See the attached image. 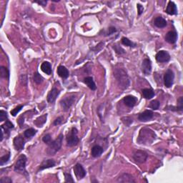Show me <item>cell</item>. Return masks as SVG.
Listing matches in <instances>:
<instances>
[{
    "label": "cell",
    "mask_w": 183,
    "mask_h": 183,
    "mask_svg": "<svg viewBox=\"0 0 183 183\" xmlns=\"http://www.w3.org/2000/svg\"><path fill=\"white\" fill-rule=\"evenodd\" d=\"M156 135L153 130L149 127H143L140 130L137 142L140 144H150L155 140Z\"/></svg>",
    "instance_id": "obj_1"
},
{
    "label": "cell",
    "mask_w": 183,
    "mask_h": 183,
    "mask_svg": "<svg viewBox=\"0 0 183 183\" xmlns=\"http://www.w3.org/2000/svg\"><path fill=\"white\" fill-rule=\"evenodd\" d=\"M114 75L117 80L118 85L121 89H125L129 87L130 79L127 73L123 68H116L114 72Z\"/></svg>",
    "instance_id": "obj_2"
},
{
    "label": "cell",
    "mask_w": 183,
    "mask_h": 183,
    "mask_svg": "<svg viewBox=\"0 0 183 183\" xmlns=\"http://www.w3.org/2000/svg\"><path fill=\"white\" fill-rule=\"evenodd\" d=\"M63 137V134H60L57 137V138L54 140V141H52L49 144L48 148L47 149V153L48 155H54L61 149L62 145Z\"/></svg>",
    "instance_id": "obj_3"
},
{
    "label": "cell",
    "mask_w": 183,
    "mask_h": 183,
    "mask_svg": "<svg viewBox=\"0 0 183 183\" xmlns=\"http://www.w3.org/2000/svg\"><path fill=\"white\" fill-rule=\"evenodd\" d=\"M78 130L76 127H72L68 132L66 135V144L69 147H74L76 146L79 143L80 140L77 136Z\"/></svg>",
    "instance_id": "obj_4"
},
{
    "label": "cell",
    "mask_w": 183,
    "mask_h": 183,
    "mask_svg": "<svg viewBox=\"0 0 183 183\" xmlns=\"http://www.w3.org/2000/svg\"><path fill=\"white\" fill-rule=\"evenodd\" d=\"M27 157L25 154H21L15 163V171H16V172H22V174L27 175V172L26 171V163H27Z\"/></svg>",
    "instance_id": "obj_5"
},
{
    "label": "cell",
    "mask_w": 183,
    "mask_h": 183,
    "mask_svg": "<svg viewBox=\"0 0 183 183\" xmlns=\"http://www.w3.org/2000/svg\"><path fill=\"white\" fill-rule=\"evenodd\" d=\"M76 100V95L70 94L69 96H66L60 100V105L63 111L67 112L73 105Z\"/></svg>",
    "instance_id": "obj_6"
},
{
    "label": "cell",
    "mask_w": 183,
    "mask_h": 183,
    "mask_svg": "<svg viewBox=\"0 0 183 183\" xmlns=\"http://www.w3.org/2000/svg\"><path fill=\"white\" fill-rule=\"evenodd\" d=\"M174 72H173L172 70L168 69L165 73V75H164V84H165V86L167 88L172 87L173 82H174Z\"/></svg>",
    "instance_id": "obj_7"
},
{
    "label": "cell",
    "mask_w": 183,
    "mask_h": 183,
    "mask_svg": "<svg viewBox=\"0 0 183 183\" xmlns=\"http://www.w3.org/2000/svg\"><path fill=\"white\" fill-rule=\"evenodd\" d=\"M148 158V154L143 150H137L133 154V159L137 163H144Z\"/></svg>",
    "instance_id": "obj_8"
},
{
    "label": "cell",
    "mask_w": 183,
    "mask_h": 183,
    "mask_svg": "<svg viewBox=\"0 0 183 183\" xmlns=\"http://www.w3.org/2000/svg\"><path fill=\"white\" fill-rule=\"evenodd\" d=\"M74 172H75V175L77 177V179L78 180H82L84 178L85 176H86V170H85V168L83 167V166L81 165L80 163L76 164L75 167L73 168Z\"/></svg>",
    "instance_id": "obj_9"
},
{
    "label": "cell",
    "mask_w": 183,
    "mask_h": 183,
    "mask_svg": "<svg viewBox=\"0 0 183 183\" xmlns=\"http://www.w3.org/2000/svg\"><path fill=\"white\" fill-rule=\"evenodd\" d=\"M155 58L158 62H167L170 60V55L168 53V52L165 50H160L156 54Z\"/></svg>",
    "instance_id": "obj_10"
},
{
    "label": "cell",
    "mask_w": 183,
    "mask_h": 183,
    "mask_svg": "<svg viewBox=\"0 0 183 183\" xmlns=\"http://www.w3.org/2000/svg\"><path fill=\"white\" fill-rule=\"evenodd\" d=\"M13 144L16 150L22 151L25 148V140L22 135H20L15 137V139L13 140Z\"/></svg>",
    "instance_id": "obj_11"
},
{
    "label": "cell",
    "mask_w": 183,
    "mask_h": 183,
    "mask_svg": "<svg viewBox=\"0 0 183 183\" xmlns=\"http://www.w3.org/2000/svg\"><path fill=\"white\" fill-rule=\"evenodd\" d=\"M142 72L144 75H149L152 72V62L149 58H145L143 59L141 65Z\"/></svg>",
    "instance_id": "obj_12"
},
{
    "label": "cell",
    "mask_w": 183,
    "mask_h": 183,
    "mask_svg": "<svg viewBox=\"0 0 183 183\" xmlns=\"http://www.w3.org/2000/svg\"><path fill=\"white\" fill-rule=\"evenodd\" d=\"M154 117V112L152 110H144L142 112L140 113L138 115V120L140 122H145L147 121L151 120Z\"/></svg>",
    "instance_id": "obj_13"
},
{
    "label": "cell",
    "mask_w": 183,
    "mask_h": 183,
    "mask_svg": "<svg viewBox=\"0 0 183 183\" xmlns=\"http://www.w3.org/2000/svg\"><path fill=\"white\" fill-rule=\"evenodd\" d=\"M59 94H60V90L56 87H54L48 93V95H47V101H48V103H54Z\"/></svg>",
    "instance_id": "obj_14"
},
{
    "label": "cell",
    "mask_w": 183,
    "mask_h": 183,
    "mask_svg": "<svg viewBox=\"0 0 183 183\" xmlns=\"http://www.w3.org/2000/svg\"><path fill=\"white\" fill-rule=\"evenodd\" d=\"M117 182L120 183H125V182H135V180L133 177V176L128 173H122L117 177Z\"/></svg>",
    "instance_id": "obj_15"
},
{
    "label": "cell",
    "mask_w": 183,
    "mask_h": 183,
    "mask_svg": "<svg viewBox=\"0 0 183 183\" xmlns=\"http://www.w3.org/2000/svg\"><path fill=\"white\" fill-rule=\"evenodd\" d=\"M56 162L53 159H48V160H44L43 162L41 163V165L39 166V170H38V172H40V171H42L45 170V169H48L53 167L55 166Z\"/></svg>",
    "instance_id": "obj_16"
},
{
    "label": "cell",
    "mask_w": 183,
    "mask_h": 183,
    "mask_svg": "<svg viewBox=\"0 0 183 183\" xmlns=\"http://www.w3.org/2000/svg\"><path fill=\"white\" fill-rule=\"evenodd\" d=\"M123 102L125 104L128 108H133L137 103V97L132 95H127L123 98Z\"/></svg>",
    "instance_id": "obj_17"
},
{
    "label": "cell",
    "mask_w": 183,
    "mask_h": 183,
    "mask_svg": "<svg viewBox=\"0 0 183 183\" xmlns=\"http://www.w3.org/2000/svg\"><path fill=\"white\" fill-rule=\"evenodd\" d=\"M165 39L170 44H175L177 40V33L175 31H170L166 34Z\"/></svg>",
    "instance_id": "obj_18"
},
{
    "label": "cell",
    "mask_w": 183,
    "mask_h": 183,
    "mask_svg": "<svg viewBox=\"0 0 183 183\" xmlns=\"http://www.w3.org/2000/svg\"><path fill=\"white\" fill-rule=\"evenodd\" d=\"M166 13L170 15H175L177 14V6L175 4V2L170 1L168 2V4L166 8Z\"/></svg>",
    "instance_id": "obj_19"
},
{
    "label": "cell",
    "mask_w": 183,
    "mask_h": 183,
    "mask_svg": "<svg viewBox=\"0 0 183 183\" xmlns=\"http://www.w3.org/2000/svg\"><path fill=\"white\" fill-rule=\"evenodd\" d=\"M57 74L62 79H67L70 76V72L65 66L60 65L57 67Z\"/></svg>",
    "instance_id": "obj_20"
},
{
    "label": "cell",
    "mask_w": 183,
    "mask_h": 183,
    "mask_svg": "<svg viewBox=\"0 0 183 183\" xmlns=\"http://www.w3.org/2000/svg\"><path fill=\"white\" fill-rule=\"evenodd\" d=\"M103 148L100 145L96 144L92 147V150H91V154L93 158H99L102 155V154L103 153Z\"/></svg>",
    "instance_id": "obj_21"
},
{
    "label": "cell",
    "mask_w": 183,
    "mask_h": 183,
    "mask_svg": "<svg viewBox=\"0 0 183 183\" xmlns=\"http://www.w3.org/2000/svg\"><path fill=\"white\" fill-rule=\"evenodd\" d=\"M15 127V126L11 123L9 120H6V122L4 125H1L2 131L4 133H6V135H7V136H9V133H10V130Z\"/></svg>",
    "instance_id": "obj_22"
},
{
    "label": "cell",
    "mask_w": 183,
    "mask_h": 183,
    "mask_svg": "<svg viewBox=\"0 0 183 183\" xmlns=\"http://www.w3.org/2000/svg\"><path fill=\"white\" fill-rule=\"evenodd\" d=\"M154 25L155 27L158 28H164L167 26V23L166 20H165L163 17H162V16H158V17L154 19Z\"/></svg>",
    "instance_id": "obj_23"
},
{
    "label": "cell",
    "mask_w": 183,
    "mask_h": 183,
    "mask_svg": "<svg viewBox=\"0 0 183 183\" xmlns=\"http://www.w3.org/2000/svg\"><path fill=\"white\" fill-rule=\"evenodd\" d=\"M41 70L47 75H50L52 72V65L49 62L45 61L41 65Z\"/></svg>",
    "instance_id": "obj_24"
},
{
    "label": "cell",
    "mask_w": 183,
    "mask_h": 183,
    "mask_svg": "<svg viewBox=\"0 0 183 183\" xmlns=\"http://www.w3.org/2000/svg\"><path fill=\"white\" fill-rule=\"evenodd\" d=\"M47 114H44V115L38 117L36 120L34 121V125H36L38 127H42L45 123L47 122Z\"/></svg>",
    "instance_id": "obj_25"
},
{
    "label": "cell",
    "mask_w": 183,
    "mask_h": 183,
    "mask_svg": "<svg viewBox=\"0 0 183 183\" xmlns=\"http://www.w3.org/2000/svg\"><path fill=\"white\" fill-rule=\"evenodd\" d=\"M84 82L87 85V86L91 90H94L97 89V86L94 83V81L93 78L92 77H87L84 79Z\"/></svg>",
    "instance_id": "obj_26"
},
{
    "label": "cell",
    "mask_w": 183,
    "mask_h": 183,
    "mask_svg": "<svg viewBox=\"0 0 183 183\" xmlns=\"http://www.w3.org/2000/svg\"><path fill=\"white\" fill-rule=\"evenodd\" d=\"M142 95L144 97V98L147 99H150L154 97V90L153 89H151V88H145V89H143L142 90Z\"/></svg>",
    "instance_id": "obj_27"
},
{
    "label": "cell",
    "mask_w": 183,
    "mask_h": 183,
    "mask_svg": "<svg viewBox=\"0 0 183 183\" xmlns=\"http://www.w3.org/2000/svg\"><path fill=\"white\" fill-rule=\"evenodd\" d=\"M170 110L175 112H182L183 110V97H180L177 99V107H170Z\"/></svg>",
    "instance_id": "obj_28"
},
{
    "label": "cell",
    "mask_w": 183,
    "mask_h": 183,
    "mask_svg": "<svg viewBox=\"0 0 183 183\" xmlns=\"http://www.w3.org/2000/svg\"><path fill=\"white\" fill-rule=\"evenodd\" d=\"M37 130L34 129V128H29V129L26 130L25 132H24V136L27 139L32 138V137H34L37 134Z\"/></svg>",
    "instance_id": "obj_29"
},
{
    "label": "cell",
    "mask_w": 183,
    "mask_h": 183,
    "mask_svg": "<svg viewBox=\"0 0 183 183\" xmlns=\"http://www.w3.org/2000/svg\"><path fill=\"white\" fill-rule=\"evenodd\" d=\"M0 76L2 78H4V79H9V71L6 66H2L0 67Z\"/></svg>",
    "instance_id": "obj_30"
},
{
    "label": "cell",
    "mask_w": 183,
    "mask_h": 183,
    "mask_svg": "<svg viewBox=\"0 0 183 183\" xmlns=\"http://www.w3.org/2000/svg\"><path fill=\"white\" fill-rule=\"evenodd\" d=\"M121 42H122V44L125 45V46L127 47H135L136 46V44H135L134 42H132V41H130V40L128 39L127 37H122V40H121Z\"/></svg>",
    "instance_id": "obj_31"
},
{
    "label": "cell",
    "mask_w": 183,
    "mask_h": 183,
    "mask_svg": "<svg viewBox=\"0 0 183 183\" xmlns=\"http://www.w3.org/2000/svg\"><path fill=\"white\" fill-rule=\"evenodd\" d=\"M33 80H34V82L36 83L37 85H39L43 82L44 78L42 75H40L39 72H35L34 74V77H33Z\"/></svg>",
    "instance_id": "obj_32"
},
{
    "label": "cell",
    "mask_w": 183,
    "mask_h": 183,
    "mask_svg": "<svg viewBox=\"0 0 183 183\" xmlns=\"http://www.w3.org/2000/svg\"><path fill=\"white\" fill-rule=\"evenodd\" d=\"M160 102L158 100H157V99H154V100H153L150 102V103L148 105V107L149 108L153 109L154 110H158L159 108H160Z\"/></svg>",
    "instance_id": "obj_33"
},
{
    "label": "cell",
    "mask_w": 183,
    "mask_h": 183,
    "mask_svg": "<svg viewBox=\"0 0 183 183\" xmlns=\"http://www.w3.org/2000/svg\"><path fill=\"white\" fill-rule=\"evenodd\" d=\"M9 159H10V153H8L7 154L1 157V158H0V165L3 166L4 164L7 163Z\"/></svg>",
    "instance_id": "obj_34"
},
{
    "label": "cell",
    "mask_w": 183,
    "mask_h": 183,
    "mask_svg": "<svg viewBox=\"0 0 183 183\" xmlns=\"http://www.w3.org/2000/svg\"><path fill=\"white\" fill-rule=\"evenodd\" d=\"M123 124L127 127H130L133 123V120L130 117H123L121 119Z\"/></svg>",
    "instance_id": "obj_35"
},
{
    "label": "cell",
    "mask_w": 183,
    "mask_h": 183,
    "mask_svg": "<svg viewBox=\"0 0 183 183\" xmlns=\"http://www.w3.org/2000/svg\"><path fill=\"white\" fill-rule=\"evenodd\" d=\"M23 107L24 105H22V104H20V105H18L17 107H16L15 109H13V110L10 112L11 115H12L13 117H15V116H16V115H17V114L22 110Z\"/></svg>",
    "instance_id": "obj_36"
},
{
    "label": "cell",
    "mask_w": 183,
    "mask_h": 183,
    "mask_svg": "<svg viewBox=\"0 0 183 183\" xmlns=\"http://www.w3.org/2000/svg\"><path fill=\"white\" fill-rule=\"evenodd\" d=\"M8 120V115L7 112L4 110L0 111V122H3V121Z\"/></svg>",
    "instance_id": "obj_37"
},
{
    "label": "cell",
    "mask_w": 183,
    "mask_h": 183,
    "mask_svg": "<svg viewBox=\"0 0 183 183\" xmlns=\"http://www.w3.org/2000/svg\"><path fill=\"white\" fill-rule=\"evenodd\" d=\"M42 141H43L45 144H49L52 142V137L50 134H46L44 136L42 137Z\"/></svg>",
    "instance_id": "obj_38"
},
{
    "label": "cell",
    "mask_w": 183,
    "mask_h": 183,
    "mask_svg": "<svg viewBox=\"0 0 183 183\" xmlns=\"http://www.w3.org/2000/svg\"><path fill=\"white\" fill-rule=\"evenodd\" d=\"M65 182H75V180H73V178L71 175L70 173H65Z\"/></svg>",
    "instance_id": "obj_39"
},
{
    "label": "cell",
    "mask_w": 183,
    "mask_h": 183,
    "mask_svg": "<svg viewBox=\"0 0 183 183\" xmlns=\"http://www.w3.org/2000/svg\"><path fill=\"white\" fill-rule=\"evenodd\" d=\"M117 32V30L115 29V27H111L110 28H108V30L107 32H105V34H104V36H110V35L114 34V33Z\"/></svg>",
    "instance_id": "obj_40"
},
{
    "label": "cell",
    "mask_w": 183,
    "mask_h": 183,
    "mask_svg": "<svg viewBox=\"0 0 183 183\" xmlns=\"http://www.w3.org/2000/svg\"><path fill=\"white\" fill-rule=\"evenodd\" d=\"M63 120H64V117H62V116H60V117H58L57 118L55 119V120L54 121L53 125L54 126H58L59 125H61L62 122Z\"/></svg>",
    "instance_id": "obj_41"
},
{
    "label": "cell",
    "mask_w": 183,
    "mask_h": 183,
    "mask_svg": "<svg viewBox=\"0 0 183 183\" xmlns=\"http://www.w3.org/2000/svg\"><path fill=\"white\" fill-rule=\"evenodd\" d=\"M114 49H115V50L116 51L117 54H125V51L123 49L122 47L117 46V45H115V47H114Z\"/></svg>",
    "instance_id": "obj_42"
},
{
    "label": "cell",
    "mask_w": 183,
    "mask_h": 183,
    "mask_svg": "<svg viewBox=\"0 0 183 183\" xmlns=\"http://www.w3.org/2000/svg\"><path fill=\"white\" fill-rule=\"evenodd\" d=\"M0 182L1 183H12V180H11L10 177H2V178H1V180H0Z\"/></svg>",
    "instance_id": "obj_43"
},
{
    "label": "cell",
    "mask_w": 183,
    "mask_h": 183,
    "mask_svg": "<svg viewBox=\"0 0 183 183\" xmlns=\"http://www.w3.org/2000/svg\"><path fill=\"white\" fill-rule=\"evenodd\" d=\"M137 11H138V15H141L144 11L143 6H142L140 4H137Z\"/></svg>",
    "instance_id": "obj_44"
},
{
    "label": "cell",
    "mask_w": 183,
    "mask_h": 183,
    "mask_svg": "<svg viewBox=\"0 0 183 183\" xmlns=\"http://www.w3.org/2000/svg\"><path fill=\"white\" fill-rule=\"evenodd\" d=\"M34 2H35V3H37L38 4H40V5H42V7L46 6V4L47 3V2L45 1V0H43V1H35Z\"/></svg>",
    "instance_id": "obj_45"
}]
</instances>
